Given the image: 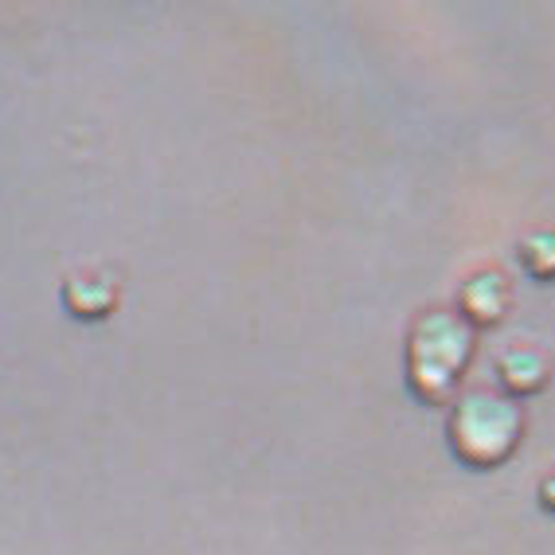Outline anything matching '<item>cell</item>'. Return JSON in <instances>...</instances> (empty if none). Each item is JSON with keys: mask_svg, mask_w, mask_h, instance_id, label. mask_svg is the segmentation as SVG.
<instances>
[{"mask_svg": "<svg viewBox=\"0 0 555 555\" xmlns=\"http://www.w3.org/2000/svg\"><path fill=\"white\" fill-rule=\"evenodd\" d=\"M540 501H544V508H552L555 513V477H547L544 486H540Z\"/></svg>", "mask_w": 555, "mask_h": 555, "instance_id": "cell-7", "label": "cell"}, {"mask_svg": "<svg viewBox=\"0 0 555 555\" xmlns=\"http://www.w3.org/2000/svg\"><path fill=\"white\" fill-rule=\"evenodd\" d=\"M520 267L528 270V278L535 282H555V228L532 231L520 243Z\"/></svg>", "mask_w": 555, "mask_h": 555, "instance_id": "cell-6", "label": "cell"}, {"mask_svg": "<svg viewBox=\"0 0 555 555\" xmlns=\"http://www.w3.org/2000/svg\"><path fill=\"white\" fill-rule=\"evenodd\" d=\"M457 306H462V321L469 328H493L508 318L513 309V286L501 270L486 267L474 270V274L462 282V294H457Z\"/></svg>", "mask_w": 555, "mask_h": 555, "instance_id": "cell-3", "label": "cell"}, {"mask_svg": "<svg viewBox=\"0 0 555 555\" xmlns=\"http://www.w3.org/2000/svg\"><path fill=\"white\" fill-rule=\"evenodd\" d=\"M496 376L508 396H535L547 387L552 367H547L544 352H535V348H508L505 357L496 360Z\"/></svg>", "mask_w": 555, "mask_h": 555, "instance_id": "cell-4", "label": "cell"}, {"mask_svg": "<svg viewBox=\"0 0 555 555\" xmlns=\"http://www.w3.org/2000/svg\"><path fill=\"white\" fill-rule=\"evenodd\" d=\"M474 360V328L462 313H423L406 337V387L418 403H447Z\"/></svg>", "mask_w": 555, "mask_h": 555, "instance_id": "cell-1", "label": "cell"}, {"mask_svg": "<svg viewBox=\"0 0 555 555\" xmlns=\"http://www.w3.org/2000/svg\"><path fill=\"white\" fill-rule=\"evenodd\" d=\"M450 450L462 466L493 469L516 454L525 435V415L508 396L469 391L450 411Z\"/></svg>", "mask_w": 555, "mask_h": 555, "instance_id": "cell-2", "label": "cell"}, {"mask_svg": "<svg viewBox=\"0 0 555 555\" xmlns=\"http://www.w3.org/2000/svg\"><path fill=\"white\" fill-rule=\"evenodd\" d=\"M63 301H67V309L75 318L99 321L114 309L118 289L109 286V282H102V278H70L67 289H63Z\"/></svg>", "mask_w": 555, "mask_h": 555, "instance_id": "cell-5", "label": "cell"}]
</instances>
